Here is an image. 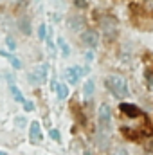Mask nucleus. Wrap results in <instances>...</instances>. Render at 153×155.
I'll use <instances>...</instances> for the list:
<instances>
[{
  "label": "nucleus",
  "mask_w": 153,
  "mask_h": 155,
  "mask_svg": "<svg viewBox=\"0 0 153 155\" xmlns=\"http://www.w3.org/2000/svg\"><path fill=\"white\" fill-rule=\"evenodd\" d=\"M5 45H7L9 51H15V49H16V43H15L13 36H7V38H5Z\"/></svg>",
  "instance_id": "aec40b11"
},
{
  "label": "nucleus",
  "mask_w": 153,
  "mask_h": 155,
  "mask_svg": "<svg viewBox=\"0 0 153 155\" xmlns=\"http://www.w3.org/2000/svg\"><path fill=\"white\" fill-rule=\"evenodd\" d=\"M38 36H40V40H47V27L43 24L38 27Z\"/></svg>",
  "instance_id": "6ab92c4d"
},
{
  "label": "nucleus",
  "mask_w": 153,
  "mask_h": 155,
  "mask_svg": "<svg viewBox=\"0 0 153 155\" xmlns=\"http://www.w3.org/2000/svg\"><path fill=\"white\" fill-rule=\"evenodd\" d=\"M144 152H146V155H153V135L144 143Z\"/></svg>",
  "instance_id": "f3484780"
},
{
  "label": "nucleus",
  "mask_w": 153,
  "mask_h": 155,
  "mask_svg": "<svg viewBox=\"0 0 153 155\" xmlns=\"http://www.w3.org/2000/svg\"><path fill=\"white\" fill-rule=\"evenodd\" d=\"M97 126H99L101 134L110 135V132H112V108L106 103H103L97 110Z\"/></svg>",
  "instance_id": "f03ea898"
},
{
  "label": "nucleus",
  "mask_w": 153,
  "mask_h": 155,
  "mask_svg": "<svg viewBox=\"0 0 153 155\" xmlns=\"http://www.w3.org/2000/svg\"><path fill=\"white\" fill-rule=\"evenodd\" d=\"M56 94H58L60 99H67L69 94H70V88L67 87V83H58V87H56Z\"/></svg>",
  "instance_id": "ddd939ff"
},
{
  "label": "nucleus",
  "mask_w": 153,
  "mask_h": 155,
  "mask_svg": "<svg viewBox=\"0 0 153 155\" xmlns=\"http://www.w3.org/2000/svg\"><path fill=\"white\" fill-rule=\"evenodd\" d=\"M29 135H31V143H40L41 141V126H40L38 121H33L31 126H29Z\"/></svg>",
  "instance_id": "6e6552de"
},
{
  "label": "nucleus",
  "mask_w": 153,
  "mask_h": 155,
  "mask_svg": "<svg viewBox=\"0 0 153 155\" xmlns=\"http://www.w3.org/2000/svg\"><path fill=\"white\" fill-rule=\"evenodd\" d=\"M94 90H96V81L90 78V79H86L85 85H83V96H85V99H90V97L94 96Z\"/></svg>",
  "instance_id": "9d476101"
},
{
  "label": "nucleus",
  "mask_w": 153,
  "mask_h": 155,
  "mask_svg": "<svg viewBox=\"0 0 153 155\" xmlns=\"http://www.w3.org/2000/svg\"><path fill=\"white\" fill-rule=\"evenodd\" d=\"M86 72H88L86 67H77V65H74V67H69L65 71V79H67L69 85H76L77 81H79V78L85 76Z\"/></svg>",
  "instance_id": "20e7f679"
},
{
  "label": "nucleus",
  "mask_w": 153,
  "mask_h": 155,
  "mask_svg": "<svg viewBox=\"0 0 153 155\" xmlns=\"http://www.w3.org/2000/svg\"><path fill=\"white\" fill-rule=\"evenodd\" d=\"M74 5H76L77 9H85L88 5V2L86 0H74Z\"/></svg>",
  "instance_id": "5701e85b"
},
{
  "label": "nucleus",
  "mask_w": 153,
  "mask_h": 155,
  "mask_svg": "<svg viewBox=\"0 0 153 155\" xmlns=\"http://www.w3.org/2000/svg\"><path fill=\"white\" fill-rule=\"evenodd\" d=\"M148 81H150V87L153 88V74H148Z\"/></svg>",
  "instance_id": "a878e982"
},
{
  "label": "nucleus",
  "mask_w": 153,
  "mask_h": 155,
  "mask_svg": "<svg viewBox=\"0 0 153 155\" xmlns=\"http://www.w3.org/2000/svg\"><path fill=\"white\" fill-rule=\"evenodd\" d=\"M9 90H11V94H13L15 101H16V103H22V105H24L25 97H24V94L20 92V88H18V87L15 85V81H9Z\"/></svg>",
  "instance_id": "f8f14e48"
},
{
  "label": "nucleus",
  "mask_w": 153,
  "mask_h": 155,
  "mask_svg": "<svg viewBox=\"0 0 153 155\" xmlns=\"http://www.w3.org/2000/svg\"><path fill=\"white\" fill-rule=\"evenodd\" d=\"M47 71H49L47 65H38V67H34V69L29 72L31 83H34V85H43V83L47 81V76H49Z\"/></svg>",
  "instance_id": "7ed1b4c3"
},
{
  "label": "nucleus",
  "mask_w": 153,
  "mask_h": 155,
  "mask_svg": "<svg viewBox=\"0 0 153 155\" xmlns=\"http://www.w3.org/2000/svg\"><path fill=\"white\" fill-rule=\"evenodd\" d=\"M58 47H60V51H61V54H63L65 58L70 54V47H69V43L65 41L63 36H60V38H58Z\"/></svg>",
  "instance_id": "4468645a"
},
{
  "label": "nucleus",
  "mask_w": 153,
  "mask_h": 155,
  "mask_svg": "<svg viewBox=\"0 0 153 155\" xmlns=\"http://www.w3.org/2000/svg\"><path fill=\"white\" fill-rule=\"evenodd\" d=\"M49 135H50V139H54L56 143H61V135H60V132H58L56 128H50V130H49Z\"/></svg>",
  "instance_id": "a211bd4d"
},
{
  "label": "nucleus",
  "mask_w": 153,
  "mask_h": 155,
  "mask_svg": "<svg viewBox=\"0 0 153 155\" xmlns=\"http://www.w3.org/2000/svg\"><path fill=\"white\" fill-rule=\"evenodd\" d=\"M15 124H16V128H25V124H27V119H25V116H16V119H15Z\"/></svg>",
  "instance_id": "dca6fc26"
},
{
  "label": "nucleus",
  "mask_w": 153,
  "mask_h": 155,
  "mask_svg": "<svg viewBox=\"0 0 153 155\" xmlns=\"http://www.w3.org/2000/svg\"><path fill=\"white\" fill-rule=\"evenodd\" d=\"M105 83H106V88L114 94L115 97H119V99H124V97H128L130 96V88H128V81L124 79V78L121 76H108L105 79Z\"/></svg>",
  "instance_id": "f257e3e1"
},
{
  "label": "nucleus",
  "mask_w": 153,
  "mask_h": 155,
  "mask_svg": "<svg viewBox=\"0 0 153 155\" xmlns=\"http://www.w3.org/2000/svg\"><path fill=\"white\" fill-rule=\"evenodd\" d=\"M67 25L70 27V31H81V27H83V18L81 16H77V15H72V16H69L67 18Z\"/></svg>",
  "instance_id": "1a4fd4ad"
},
{
  "label": "nucleus",
  "mask_w": 153,
  "mask_h": 155,
  "mask_svg": "<svg viewBox=\"0 0 153 155\" xmlns=\"http://www.w3.org/2000/svg\"><path fill=\"white\" fill-rule=\"evenodd\" d=\"M112 155H130V153H128V150H126V148L119 146V148H115L114 152H112Z\"/></svg>",
  "instance_id": "4be33fe9"
},
{
  "label": "nucleus",
  "mask_w": 153,
  "mask_h": 155,
  "mask_svg": "<svg viewBox=\"0 0 153 155\" xmlns=\"http://www.w3.org/2000/svg\"><path fill=\"white\" fill-rule=\"evenodd\" d=\"M0 54H2V56H5V58L9 60V63H11L15 69H22V61H20V60H18L15 54H7V52H4V51H2Z\"/></svg>",
  "instance_id": "2eb2a0df"
},
{
  "label": "nucleus",
  "mask_w": 153,
  "mask_h": 155,
  "mask_svg": "<svg viewBox=\"0 0 153 155\" xmlns=\"http://www.w3.org/2000/svg\"><path fill=\"white\" fill-rule=\"evenodd\" d=\"M47 49L54 54V51H56V43H52V38H49L47 40Z\"/></svg>",
  "instance_id": "b1692460"
},
{
  "label": "nucleus",
  "mask_w": 153,
  "mask_h": 155,
  "mask_svg": "<svg viewBox=\"0 0 153 155\" xmlns=\"http://www.w3.org/2000/svg\"><path fill=\"white\" fill-rule=\"evenodd\" d=\"M85 60H86V61H88V63H90V61H92V60H94V49H90V51H88V52H86V54H85Z\"/></svg>",
  "instance_id": "393cba45"
},
{
  "label": "nucleus",
  "mask_w": 153,
  "mask_h": 155,
  "mask_svg": "<svg viewBox=\"0 0 153 155\" xmlns=\"http://www.w3.org/2000/svg\"><path fill=\"white\" fill-rule=\"evenodd\" d=\"M101 29L106 33V36H114L115 33H117V27H115V20L114 18H110V16H105L103 20H101Z\"/></svg>",
  "instance_id": "0eeeda50"
},
{
  "label": "nucleus",
  "mask_w": 153,
  "mask_h": 155,
  "mask_svg": "<svg viewBox=\"0 0 153 155\" xmlns=\"http://www.w3.org/2000/svg\"><path fill=\"white\" fill-rule=\"evenodd\" d=\"M18 27H20L22 35H25V36H29V35L33 33V29H31V20H29L27 16H24V18L18 20Z\"/></svg>",
  "instance_id": "9b49d317"
},
{
  "label": "nucleus",
  "mask_w": 153,
  "mask_h": 155,
  "mask_svg": "<svg viewBox=\"0 0 153 155\" xmlns=\"http://www.w3.org/2000/svg\"><path fill=\"white\" fill-rule=\"evenodd\" d=\"M81 41L88 47V49H96L99 45V33L94 29H86L81 33Z\"/></svg>",
  "instance_id": "39448f33"
},
{
  "label": "nucleus",
  "mask_w": 153,
  "mask_h": 155,
  "mask_svg": "<svg viewBox=\"0 0 153 155\" xmlns=\"http://www.w3.org/2000/svg\"><path fill=\"white\" fill-rule=\"evenodd\" d=\"M83 155H92V153H90V152H85V153H83Z\"/></svg>",
  "instance_id": "cd10ccee"
},
{
  "label": "nucleus",
  "mask_w": 153,
  "mask_h": 155,
  "mask_svg": "<svg viewBox=\"0 0 153 155\" xmlns=\"http://www.w3.org/2000/svg\"><path fill=\"white\" fill-rule=\"evenodd\" d=\"M24 110H25V112H33V110H34V103L25 99V101H24Z\"/></svg>",
  "instance_id": "412c9836"
},
{
  "label": "nucleus",
  "mask_w": 153,
  "mask_h": 155,
  "mask_svg": "<svg viewBox=\"0 0 153 155\" xmlns=\"http://www.w3.org/2000/svg\"><path fill=\"white\" fill-rule=\"evenodd\" d=\"M0 155H5V152H4V150H0Z\"/></svg>",
  "instance_id": "bb28decb"
},
{
  "label": "nucleus",
  "mask_w": 153,
  "mask_h": 155,
  "mask_svg": "<svg viewBox=\"0 0 153 155\" xmlns=\"http://www.w3.org/2000/svg\"><path fill=\"white\" fill-rule=\"evenodd\" d=\"M119 110H121L126 117H130V119H135V117L142 116V110H141L137 105H133V103H121V105H119Z\"/></svg>",
  "instance_id": "423d86ee"
}]
</instances>
